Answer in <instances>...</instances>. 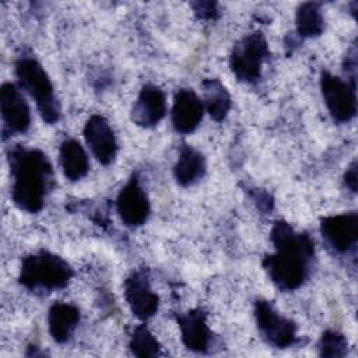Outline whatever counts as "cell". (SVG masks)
<instances>
[{"instance_id":"1","label":"cell","mask_w":358,"mask_h":358,"mask_svg":"<svg viewBox=\"0 0 358 358\" xmlns=\"http://www.w3.org/2000/svg\"><path fill=\"white\" fill-rule=\"evenodd\" d=\"M270 239L275 252L267 255L262 264L273 284L281 291H294L308 278L315 257V243L309 235L296 232L288 222H274Z\"/></svg>"},{"instance_id":"2","label":"cell","mask_w":358,"mask_h":358,"mask_svg":"<svg viewBox=\"0 0 358 358\" xmlns=\"http://www.w3.org/2000/svg\"><path fill=\"white\" fill-rule=\"evenodd\" d=\"M8 161L14 204L25 213H38L43 207L53 178V169L46 154L36 148L17 147L10 151Z\"/></svg>"},{"instance_id":"3","label":"cell","mask_w":358,"mask_h":358,"mask_svg":"<svg viewBox=\"0 0 358 358\" xmlns=\"http://www.w3.org/2000/svg\"><path fill=\"white\" fill-rule=\"evenodd\" d=\"M73 277V268L60 256L48 250L28 255L20 268V282L29 291H56L64 288Z\"/></svg>"},{"instance_id":"4","label":"cell","mask_w":358,"mask_h":358,"mask_svg":"<svg viewBox=\"0 0 358 358\" xmlns=\"http://www.w3.org/2000/svg\"><path fill=\"white\" fill-rule=\"evenodd\" d=\"M15 76L21 88L35 101L43 122L55 124L60 119V105L42 64L31 56H21L15 62Z\"/></svg>"},{"instance_id":"5","label":"cell","mask_w":358,"mask_h":358,"mask_svg":"<svg viewBox=\"0 0 358 358\" xmlns=\"http://www.w3.org/2000/svg\"><path fill=\"white\" fill-rule=\"evenodd\" d=\"M267 56L268 45L264 35L262 32H252L234 45L229 56V67L239 81L255 83L260 78Z\"/></svg>"},{"instance_id":"6","label":"cell","mask_w":358,"mask_h":358,"mask_svg":"<svg viewBox=\"0 0 358 358\" xmlns=\"http://www.w3.org/2000/svg\"><path fill=\"white\" fill-rule=\"evenodd\" d=\"M320 90L331 117L338 123L350 122L357 113L355 80H343L329 71L320 74Z\"/></svg>"},{"instance_id":"7","label":"cell","mask_w":358,"mask_h":358,"mask_svg":"<svg viewBox=\"0 0 358 358\" xmlns=\"http://www.w3.org/2000/svg\"><path fill=\"white\" fill-rule=\"evenodd\" d=\"M255 319L263 337L277 348H287L296 340V324L280 315L274 306L264 299L255 303Z\"/></svg>"},{"instance_id":"8","label":"cell","mask_w":358,"mask_h":358,"mask_svg":"<svg viewBox=\"0 0 358 358\" xmlns=\"http://www.w3.org/2000/svg\"><path fill=\"white\" fill-rule=\"evenodd\" d=\"M320 234L334 252L351 250L358 241V214L351 211L324 217L320 221Z\"/></svg>"},{"instance_id":"9","label":"cell","mask_w":358,"mask_h":358,"mask_svg":"<svg viewBox=\"0 0 358 358\" xmlns=\"http://www.w3.org/2000/svg\"><path fill=\"white\" fill-rule=\"evenodd\" d=\"M123 294L131 313L140 320H147L157 313L159 299L158 295L152 291L145 271H133L124 280Z\"/></svg>"},{"instance_id":"10","label":"cell","mask_w":358,"mask_h":358,"mask_svg":"<svg viewBox=\"0 0 358 358\" xmlns=\"http://www.w3.org/2000/svg\"><path fill=\"white\" fill-rule=\"evenodd\" d=\"M116 211L127 227H140L147 221L150 201L136 175L120 189L116 199Z\"/></svg>"},{"instance_id":"11","label":"cell","mask_w":358,"mask_h":358,"mask_svg":"<svg viewBox=\"0 0 358 358\" xmlns=\"http://www.w3.org/2000/svg\"><path fill=\"white\" fill-rule=\"evenodd\" d=\"M87 145L94 157L102 164L109 165L117 154V140L109 122L101 115H92L83 130Z\"/></svg>"},{"instance_id":"12","label":"cell","mask_w":358,"mask_h":358,"mask_svg":"<svg viewBox=\"0 0 358 358\" xmlns=\"http://www.w3.org/2000/svg\"><path fill=\"white\" fill-rule=\"evenodd\" d=\"M0 109L4 129L10 134L28 130L31 124V110L21 91L13 83H4L0 88Z\"/></svg>"},{"instance_id":"13","label":"cell","mask_w":358,"mask_h":358,"mask_svg":"<svg viewBox=\"0 0 358 358\" xmlns=\"http://www.w3.org/2000/svg\"><path fill=\"white\" fill-rule=\"evenodd\" d=\"M166 113V98L164 91L154 85L145 84L131 108V120L141 127L158 124Z\"/></svg>"},{"instance_id":"14","label":"cell","mask_w":358,"mask_h":358,"mask_svg":"<svg viewBox=\"0 0 358 358\" xmlns=\"http://www.w3.org/2000/svg\"><path fill=\"white\" fill-rule=\"evenodd\" d=\"M204 115V105L190 88H180L173 98L172 124L180 134H189L197 129Z\"/></svg>"},{"instance_id":"15","label":"cell","mask_w":358,"mask_h":358,"mask_svg":"<svg viewBox=\"0 0 358 358\" xmlns=\"http://www.w3.org/2000/svg\"><path fill=\"white\" fill-rule=\"evenodd\" d=\"M183 344L196 352H206L211 343V330L201 309H190L178 316Z\"/></svg>"},{"instance_id":"16","label":"cell","mask_w":358,"mask_h":358,"mask_svg":"<svg viewBox=\"0 0 358 358\" xmlns=\"http://www.w3.org/2000/svg\"><path fill=\"white\" fill-rule=\"evenodd\" d=\"M80 322V310L77 306L66 302H56L48 313L49 333L56 343H66L74 333Z\"/></svg>"},{"instance_id":"17","label":"cell","mask_w":358,"mask_h":358,"mask_svg":"<svg viewBox=\"0 0 358 358\" xmlns=\"http://www.w3.org/2000/svg\"><path fill=\"white\" fill-rule=\"evenodd\" d=\"M206 173V158L204 155L187 145L183 144L179 151V157L173 166V175L176 182L180 186H192L199 182Z\"/></svg>"},{"instance_id":"18","label":"cell","mask_w":358,"mask_h":358,"mask_svg":"<svg viewBox=\"0 0 358 358\" xmlns=\"http://www.w3.org/2000/svg\"><path fill=\"white\" fill-rule=\"evenodd\" d=\"M59 161L63 175L71 180L83 179L90 169V162L85 150L76 138H66L60 144Z\"/></svg>"},{"instance_id":"19","label":"cell","mask_w":358,"mask_h":358,"mask_svg":"<svg viewBox=\"0 0 358 358\" xmlns=\"http://www.w3.org/2000/svg\"><path fill=\"white\" fill-rule=\"evenodd\" d=\"M203 105L214 120L225 119L231 109V96L220 80L207 78L203 81Z\"/></svg>"},{"instance_id":"20","label":"cell","mask_w":358,"mask_h":358,"mask_svg":"<svg viewBox=\"0 0 358 358\" xmlns=\"http://www.w3.org/2000/svg\"><path fill=\"white\" fill-rule=\"evenodd\" d=\"M295 24L296 32L301 38L319 36L324 29V20L320 6L313 1L302 3L296 10Z\"/></svg>"},{"instance_id":"21","label":"cell","mask_w":358,"mask_h":358,"mask_svg":"<svg viewBox=\"0 0 358 358\" xmlns=\"http://www.w3.org/2000/svg\"><path fill=\"white\" fill-rule=\"evenodd\" d=\"M129 347L136 357H157L161 352V345L154 334L145 324H140L134 329Z\"/></svg>"},{"instance_id":"22","label":"cell","mask_w":358,"mask_h":358,"mask_svg":"<svg viewBox=\"0 0 358 358\" xmlns=\"http://www.w3.org/2000/svg\"><path fill=\"white\" fill-rule=\"evenodd\" d=\"M347 347L348 343L345 337L336 330L324 331L319 341V352L322 357H344L347 352Z\"/></svg>"},{"instance_id":"23","label":"cell","mask_w":358,"mask_h":358,"mask_svg":"<svg viewBox=\"0 0 358 358\" xmlns=\"http://www.w3.org/2000/svg\"><path fill=\"white\" fill-rule=\"evenodd\" d=\"M192 7L194 13L204 20H214L218 15L217 3L214 1H196V3H192Z\"/></svg>"},{"instance_id":"24","label":"cell","mask_w":358,"mask_h":358,"mask_svg":"<svg viewBox=\"0 0 358 358\" xmlns=\"http://www.w3.org/2000/svg\"><path fill=\"white\" fill-rule=\"evenodd\" d=\"M358 175H357V161H354L348 168H347V172L344 175V182H345V186L351 190V192H357V183H358Z\"/></svg>"}]
</instances>
